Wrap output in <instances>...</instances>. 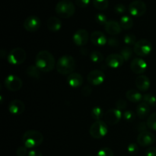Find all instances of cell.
Masks as SVG:
<instances>
[{"label":"cell","mask_w":156,"mask_h":156,"mask_svg":"<svg viewBox=\"0 0 156 156\" xmlns=\"http://www.w3.org/2000/svg\"><path fill=\"white\" fill-rule=\"evenodd\" d=\"M56 64L53 55L47 50L40 51L35 58V65L43 73L53 71Z\"/></svg>","instance_id":"1"},{"label":"cell","mask_w":156,"mask_h":156,"mask_svg":"<svg viewBox=\"0 0 156 156\" xmlns=\"http://www.w3.org/2000/svg\"><path fill=\"white\" fill-rule=\"evenodd\" d=\"M44 142V136L40 131L30 129L24 133L22 136V143L27 149H34L41 146Z\"/></svg>","instance_id":"2"},{"label":"cell","mask_w":156,"mask_h":156,"mask_svg":"<svg viewBox=\"0 0 156 156\" xmlns=\"http://www.w3.org/2000/svg\"><path fill=\"white\" fill-rule=\"evenodd\" d=\"M56 69L59 74L69 76L76 69V61L70 55H63L59 58L56 64Z\"/></svg>","instance_id":"3"},{"label":"cell","mask_w":156,"mask_h":156,"mask_svg":"<svg viewBox=\"0 0 156 156\" xmlns=\"http://www.w3.org/2000/svg\"><path fill=\"white\" fill-rule=\"evenodd\" d=\"M55 11L57 15L62 18H69L74 15L76 8L69 0H61L56 4Z\"/></svg>","instance_id":"4"},{"label":"cell","mask_w":156,"mask_h":156,"mask_svg":"<svg viewBox=\"0 0 156 156\" xmlns=\"http://www.w3.org/2000/svg\"><path fill=\"white\" fill-rule=\"evenodd\" d=\"M108 133V126L103 120L94 121L89 129L90 136L93 139L100 140L104 138Z\"/></svg>","instance_id":"5"},{"label":"cell","mask_w":156,"mask_h":156,"mask_svg":"<svg viewBox=\"0 0 156 156\" xmlns=\"http://www.w3.org/2000/svg\"><path fill=\"white\" fill-rule=\"evenodd\" d=\"M27 54L24 49L16 47L11 50L7 56V60L10 64L14 66L21 65L26 60Z\"/></svg>","instance_id":"6"},{"label":"cell","mask_w":156,"mask_h":156,"mask_svg":"<svg viewBox=\"0 0 156 156\" xmlns=\"http://www.w3.org/2000/svg\"><path fill=\"white\" fill-rule=\"evenodd\" d=\"M152 50V44L149 41L142 39L137 41L133 47V51L138 56L143 57L151 53Z\"/></svg>","instance_id":"7"},{"label":"cell","mask_w":156,"mask_h":156,"mask_svg":"<svg viewBox=\"0 0 156 156\" xmlns=\"http://www.w3.org/2000/svg\"><path fill=\"white\" fill-rule=\"evenodd\" d=\"M129 14L134 17H141L144 15L147 10V6L146 3L142 0H135L133 1L128 7Z\"/></svg>","instance_id":"8"},{"label":"cell","mask_w":156,"mask_h":156,"mask_svg":"<svg viewBox=\"0 0 156 156\" xmlns=\"http://www.w3.org/2000/svg\"><path fill=\"white\" fill-rule=\"evenodd\" d=\"M122 117H123V114L121 111L117 108H112L105 112L104 119L107 124L114 126L117 124L121 120Z\"/></svg>","instance_id":"9"},{"label":"cell","mask_w":156,"mask_h":156,"mask_svg":"<svg viewBox=\"0 0 156 156\" xmlns=\"http://www.w3.org/2000/svg\"><path fill=\"white\" fill-rule=\"evenodd\" d=\"M5 87L10 91H18L22 88V80L15 75H9L5 79Z\"/></svg>","instance_id":"10"},{"label":"cell","mask_w":156,"mask_h":156,"mask_svg":"<svg viewBox=\"0 0 156 156\" xmlns=\"http://www.w3.org/2000/svg\"><path fill=\"white\" fill-rule=\"evenodd\" d=\"M105 80V75L101 70L94 69L90 72L87 76V81L89 85L98 86L102 85Z\"/></svg>","instance_id":"11"},{"label":"cell","mask_w":156,"mask_h":156,"mask_svg":"<svg viewBox=\"0 0 156 156\" xmlns=\"http://www.w3.org/2000/svg\"><path fill=\"white\" fill-rule=\"evenodd\" d=\"M155 136L149 131L140 133L137 136V143L142 147H147L152 146L155 142Z\"/></svg>","instance_id":"12"},{"label":"cell","mask_w":156,"mask_h":156,"mask_svg":"<svg viewBox=\"0 0 156 156\" xmlns=\"http://www.w3.org/2000/svg\"><path fill=\"white\" fill-rule=\"evenodd\" d=\"M89 37V34L85 29H79L73 35V41L78 47H83L88 42Z\"/></svg>","instance_id":"13"},{"label":"cell","mask_w":156,"mask_h":156,"mask_svg":"<svg viewBox=\"0 0 156 156\" xmlns=\"http://www.w3.org/2000/svg\"><path fill=\"white\" fill-rule=\"evenodd\" d=\"M41 26V21L38 17L34 15H30L27 17L24 21L23 27L27 31L35 32L40 29Z\"/></svg>","instance_id":"14"},{"label":"cell","mask_w":156,"mask_h":156,"mask_svg":"<svg viewBox=\"0 0 156 156\" xmlns=\"http://www.w3.org/2000/svg\"><path fill=\"white\" fill-rule=\"evenodd\" d=\"M105 62L110 68L117 69L122 66L124 62V59L120 53H111L107 56L105 59Z\"/></svg>","instance_id":"15"},{"label":"cell","mask_w":156,"mask_h":156,"mask_svg":"<svg viewBox=\"0 0 156 156\" xmlns=\"http://www.w3.org/2000/svg\"><path fill=\"white\" fill-rule=\"evenodd\" d=\"M147 62L142 58H135L130 62V69L135 74L142 75L147 69Z\"/></svg>","instance_id":"16"},{"label":"cell","mask_w":156,"mask_h":156,"mask_svg":"<svg viewBox=\"0 0 156 156\" xmlns=\"http://www.w3.org/2000/svg\"><path fill=\"white\" fill-rule=\"evenodd\" d=\"M25 111V105L24 102L18 99L12 101L9 104V111L15 116H19Z\"/></svg>","instance_id":"17"},{"label":"cell","mask_w":156,"mask_h":156,"mask_svg":"<svg viewBox=\"0 0 156 156\" xmlns=\"http://www.w3.org/2000/svg\"><path fill=\"white\" fill-rule=\"evenodd\" d=\"M135 85L139 91L145 92V91H148L150 88V79H149L148 76H145V75H140L136 79Z\"/></svg>","instance_id":"18"},{"label":"cell","mask_w":156,"mask_h":156,"mask_svg":"<svg viewBox=\"0 0 156 156\" xmlns=\"http://www.w3.org/2000/svg\"><path fill=\"white\" fill-rule=\"evenodd\" d=\"M66 82L71 88H77L83 85L84 79L81 74L78 73H73L67 76Z\"/></svg>","instance_id":"19"},{"label":"cell","mask_w":156,"mask_h":156,"mask_svg":"<svg viewBox=\"0 0 156 156\" xmlns=\"http://www.w3.org/2000/svg\"><path fill=\"white\" fill-rule=\"evenodd\" d=\"M90 40L91 43L96 47H103L108 43V38L105 34L101 31H94L90 36Z\"/></svg>","instance_id":"20"},{"label":"cell","mask_w":156,"mask_h":156,"mask_svg":"<svg viewBox=\"0 0 156 156\" xmlns=\"http://www.w3.org/2000/svg\"><path fill=\"white\" fill-rule=\"evenodd\" d=\"M105 31L108 34L111 35V36H116L118 35L121 32V27H120V23H118L116 21H108L105 25Z\"/></svg>","instance_id":"21"},{"label":"cell","mask_w":156,"mask_h":156,"mask_svg":"<svg viewBox=\"0 0 156 156\" xmlns=\"http://www.w3.org/2000/svg\"><path fill=\"white\" fill-rule=\"evenodd\" d=\"M47 28L52 32H57L62 28V21L59 18L56 17H50L47 22Z\"/></svg>","instance_id":"22"},{"label":"cell","mask_w":156,"mask_h":156,"mask_svg":"<svg viewBox=\"0 0 156 156\" xmlns=\"http://www.w3.org/2000/svg\"><path fill=\"white\" fill-rule=\"evenodd\" d=\"M150 113V106L145 102H141L136 107V115L140 119H146L149 117Z\"/></svg>","instance_id":"23"},{"label":"cell","mask_w":156,"mask_h":156,"mask_svg":"<svg viewBox=\"0 0 156 156\" xmlns=\"http://www.w3.org/2000/svg\"><path fill=\"white\" fill-rule=\"evenodd\" d=\"M126 98L132 103H140L143 100V95L139 90L130 89L126 92Z\"/></svg>","instance_id":"24"},{"label":"cell","mask_w":156,"mask_h":156,"mask_svg":"<svg viewBox=\"0 0 156 156\" xmlns=\"http://www.w3.org/2000/svg\"><path fill=\"white\" fill-rule=\"evenodd\" d=\"M26 73L29 77L34 79H39L41 76V71L36 65H30L26 69Z\"/></svg>","instance_id":"25"},{"label":"cell","mask_w":156,"mask_h":156,"mask_svg":"<svg viewBox=\"0 0 156 156\" xmlns=\"http://www.w3.org/2000/svg\"><path fill=\"white\" fill-rule=\"evenodd\" d=\"M120 24L121 28L123 30H129L133 27L134 22L132 18H130L128 15H124L120 18Z\"/></svg>","instance_id":"26"},{"label":"cell","mask_w":156,"mask_h":156,"mask_svg":"<svg viewBox=\"0 0 156 156\" xmlns=\"http://www.w3.org/2000/svg\"><path fill=\"white\" fill-rule=\"evenodd\" d=\"M105 113H104L103 109L98 106L93 108L91 111V117L95 121L101 120L102 118H104V117H105Z\"/></svg>","instance_id":"27"},{"label":"cell","mask_w":156,"mask_h":156,"mask_svg":"<svg viewBox=\"0 0 156 156\" xmlns=\"http://www.w3.org/2000/svg\"><path fill=\"white\" fill-rule=\"evenodd\" d=\"M89 57L91 62H94V63H100L104 60L103 54L98 50H93L89 54Z\"/></svg>","instance_id":"28"},{"label":"cell","mask_w":156,"mask_h":156,"mask_svg":"<svg viewBox=\"0 0 156 156\" xmlns=\"http://www.w3.org/2000/svg\"><path fill=\"white\" fill-rule=\"evenodd\" d=\"M92 4L98 10L103 11L108 9L109 5V1L108 0H92Z\"/></svg>","instance_id":"29"},{"label":"cell","mask_w":156,"mask_h":156,"mask_svg":"<svg viewBox=\"0 0 156 156\" xmlns=\"http://www.w3.org/2000/svg\"><path fill=\"white\" fill-rule=\"evenodd\" d=\"M143 102L147 104L149 106L155 107L156 106V95L153 94H146L143 95Z\"/></svg>","instance_id":"30"},{"label":"cell","mask_w":156,"mask_h":156,"mask_svg":"<svg viewBox=\"0 0 156 156\" xmlns=\"http://www.w3.org/2000/svg\"><path fill=\"white\" fill-rule=\"evenodd\" d=\"M133 50L129 47H124L121 50H120V54L123 56L124 61H128L133 56Z\"/></svg>","instance_id":"31"},{"label":"cell","mask_w":156,"mask_h":156,"mask_svg":"<svg viewBox=\"0 0 156 156\" xmlns=\"http://www.w3.org/2000/svg\"><path fill=\"white\" fill-rule=\"evenodd\" d=\"M147 123L148 128L152 130L156 131V112L153 113V114H150L147 119Z\"/></svg>","instance_id":"32"},{"label":"cell","mask_w":156,"mask_h":156,"mask_svg":"<svg viewBox=\"0 0 156 156\" xmlns=\"http://www.w3.org/2000/svg\"><path fill=\"white\" fill-rule=\"evenodd\" d=\"M123 41L128 46H134L136 43L137 42L136 37L133 34H127L125 35L124 37H123Z\"/></svg>","instance_id":"33"},{"label":"cell","mask_w":156,"mask_h":156,"mask_svg":"<svg viewBox=\"0 0 156 156\" xmlns=\"http://www.w3.org/2000/svg\"><path fill=\"white\" fill-rule=\"evenodd\" d=\"M135 114H134L133 111H130V110L124 111L123 114V120L126 122H133L135 120Z\"/></svg>","instance_id":"34"},{"label":"cell","mask_w":156,"mask_h":156,"mask_svg":"<svg viewBox=\"0 0 156 156\" xmlns=\"http://www.w3.org/2000/svg\"><path fill=\"white\" fill-rule=\"evenodd\" d=\"M96 156H114V154L112 149L108 147H105L98 152Z\"/></svg>","instance_id":"35"},{"label":"cell","mask_w":156,"mask_h":156,"mask_svg":"<svg viewBox=\"0 0 156 156\" xmlns=\"http://www.w3.org/2000/svg\"><path fill=\"white\" fill-rule=\"evenodd\" d=\"M95 21L100 25L105 26L106 23L108 22V19H107L106 15H104L102 13H98L95 15Z\"/></svg>","instance_id":"36"},{"label":"cell","mask_w":156,"mask_h":156,"mask_svg":"<svg viewBox=\"0 0 156 156\" xmlns=\"http://www.w3.org/2000/svg\"><path fill=\"white\" fill-rule=\"evenodd\" d=\"M127 108V102L123 98H120L116 102V108L120 111H123Z\"/></svg>","instance_id":"37"},{"label":"cell","mask_w":156,"mask_h":156,"mask_svg":"<svg viewBox=\"0 0 156 156\" xmlns=\"http://www.w3.org/2000/svg\"><path fill=\"white\" fill-rule=\"evenodd\" d=\"M139 151V146L136 143H130L129 146H127V152H129L130 155H135Z\"/></svg>","instance_id":"38"},{"label":"cell","mask_w":156,"mask_h":156,"mask_svg":"<svg viewBox=\"0 0 156 156\" xmlns=\"http://www.w3.org/2000/svg\"><path fill=\"white\" fill-rule=\"evenodd\" d=\"M107 44H108V46L111 47H119V44H120V42H119V40L117 39L115 37H111L108 39V43Z\"/></svg>","instance_id":"39"},{"label":"cell","mask_w":156,"mask_h":156,"mask_svg":"<svg viewBox=\"0 0 156 156\" xmlns=\"http://www.w3.org/2000/svg\"><path fill=\"white\" fill-rule=\"evenodd\" d=\"M81 92H82V94L84 97H89L91 93H92V88H91V85H87L82 88Z\"/></svg>","instance_id":"40"},{"label":"cell","mask_w":156,"mask_h":156,"mask_svg":"<svg viewBox=\"0 0 156 156\" xmlns=\"http://www.w3.org/2000/svg\"><path fill=\"white\" fill-rule=\"evenodd\" d=\"M27 154H28V152H27V148L25 147L24 146H19V147L16 150L17 156H25Z\"/></svg>","instance_id":"41"},{"label":"cell","mask_w":156,"mask_h":156,"mask_svg":"<svg viewBox=\"0 0 156 156\" xmlns=\"http://www.w3.org/2000/svg\"><path fill=\"white\" fill-rule=\"evenodd\" d=\"M114 11H115L116 13L119 14H123L126 12V7H125L124 5L123 4H117V5L114 7Z\"/></svg>","instance_id":"42"},{"label":"cell","mask_w":156,"mask_h":156,"mask_svg":"<svg viewBox=\"0 0 156 156\" xmlns=\"http://www.w3.org/2000/svg\"><path fill=\"white\" fill-rule=\"evenodd\" d=\"M76 3L79 7L84 9L89 5L90 0H76Z\"/></svg>","instance_id":"43"},{"label":"cell","mask_w":156,"mask_h":156,"mask_svg":"<svg viewBox=\"0 0 156 156\" xmlns=\"http://www.w3.org/2000/svg\"><path fill=\"white\" fill-rule=\"evenodd\" d=\"M136 129H137V130H138L139 133H142V132H145V131H147V129H148L147 123H145V122H141V123H140L138 125H137Z\"/></svg>","instance_id":"44"},{"label":"cell","mask_w":156,"mask_h":156,"mask_svg":"<svg viewBox=\"0 0 156 156\" xmlns=\"http://www.w3.org/2000/svg\"><path fill=\"white\" fill-rule=\"evenodd\" d=\"M146 156H156V148L154 146L148 148L146 152Z\"/></svg>","instance_id":"45"},{"label":"cell","mask_w":156,"mask_h":156,"mask_svg":"<svg viewBox=\"0 0 156 156\" xmlns=\"http://www.w3.org/2000/svg\"><path fill=\"white\" fill-rule=\"evenodd\" d=\"M27 156H43V154L41 153V151L37 150V149H32L29 151Z\"/></svg>","instance_id":"46"},{"label":"cell","mask_w":156,"mask_h":156,"mask_svg":"<svg viewBox=\"0 0 156 156\" xmlns=\"http://www.w3.org/2000/svg\"><path fill=\"white\" fill-rule=\"evenodd\" d=\"M80 53H81V54L83 55V56H85V55L88 54V50H87V49H85V47H82V48L80 49Z\"/></svg>","instance_id":"47"},{"label":"cell","mask_w":156,"mask_h":156,"mask_svg":"<svg viewBox=\"0 0 156 156\" xmlns=\"http://www.w3.org/2000/svg\"><path fill=\"white\" fill-rule=\"evenodd\" d=\"M87 156H92V155H87Z\"/></svg>","instance_id":"48"}]
</instances>
